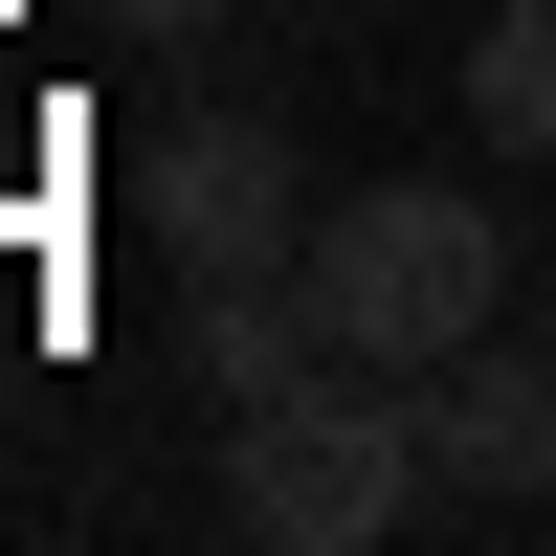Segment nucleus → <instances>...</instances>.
Segmentation results:
<instances>
[{"label": "nucleus", "instance_id": "f257e3e1", "mask_svg": "<svg viewBox=\"0 0 556 556\" xmlns=\"http://www.w3.org/2000/svg\"><path fill=\"white\" fill-rule=\"evenodd\" d=\"M223 513H245L267 556H379L401 513H445V490H424V379L312 356V379L223 401Z\"/></svg>", "mask_w": 556, "mask_h": 556}, {"label": "nucleus", "instance_id": "f03ea898", "mask_svg": "<svg viewBox=\"0 0 556 556\" xmlns=\"http://www.w3.org/2000/svg\"><path fill=\"white\" fill-rule=\"evenodd\" d=\"M290 290H312V334H334L356 379H445V356L513 312V223H468V178H356Z\"/></svg>", "mask_w": 556, "mask_h": 556}, {"label": "nucleus", "instance_id": "7ed1b4c3", "mask_svg": "<svg viewBox=\"0 0 556 556\" xmlns=\"http://www.w3.org/2000/svg\"><path fill=\"white\" fill-rule=\"evenodd\" d=\"M134 223H156V267L178 290H245V267H312V178H290V134L267 112H178L156 156H134Z\"/></svg>", "mask_w": 556, "mask_h": 556}, {"label": "nucleus", "instance_id": "20e7f679", "mask_svg": "<svg viewBox=\"0 0 556 556\" xmlns=\"http://www.w3.org/2000/svg\"><path fill=\"white\" fill-rule=\"evenodd\" d=\"M424 490H445V513H534V490H556V334L490 312V334L424 379Z\"/></svg>", "mask_w": 556, "mask_h": 556}, {"label": "nucleus", "instance_id": "39448f33", "mask_svg": "<svg viewBox=\"0 0 556 556\" xmlns=\"http://www.w3.org/2000/svg\"><path fill=\"white\" fill-rule=\"evenodd\" d=\"M468 134L490 156H556V0H490L468 23Z\"/></svg>", "mask_w": 556, "mask_h": 556}]
</instances>
